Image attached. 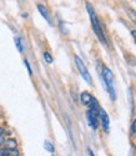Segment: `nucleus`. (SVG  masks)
Returning a JSON list of instances; mask_svg holds the SVG:
<instances>
[{"label": "nucleus", "mask_w": 136, "mask_h": 156, "mask_svg": "<svg viewBox=\"0 0 136 156\" xmlns=\"http://www.w3.org/2000/svg\"><path fill=\"white\" fill-rule=\"evenodd\" d=\"M91 99H92V96L88 91H84V93L80 94V101H81V104H83L84 106H89Z\"/></svg>", "instance_id": "0eeeda50"}, {"label": "nucleus", "mask_w": 136, "mask_h": 156, "mask_svg": "<svg viewBox=\"0 0 136 156\" xmlns=\"http://www.w3.org/2000/svg\"><path fill=\"white\" fill-rule=\"evenodd\" d=\"M127 12H129V15H130V18L134 20V21H136V10H132V9H129L127 10Z\"/></svg>", "instance_id": "f8f14e48"}, {"label": "nucleus", "mask_w": 136, "mask_h": 156, "mask_svg": "<svg viewBox=\"0 0 136 156\" xmlns=\"http://www.w3.org/2000/svg\"><path fill=\"white\" fill-rule=\"evenodd\" d=\"M86 118H88V124L90 125V127H91L92 130H96L98 126H99V116L95 115V114H92V112H90V111L88 110Z\"/></svg>", "instance_id": "39448f33"}, {"label": "nucleus", "mask_w": 136, "mask_h": 156, "mask_svg": "<svg viewBox=\"0 0 136 156\" xmlns=\"http://www.w3.org/2000/svg\"><path fill=\"white\" fill-rule=\"evenodd\" d=\"M131 133H132L134 135H136V119L134 120V122H132V125H131Z\"/></svg>", "instance_id": "4468645a"}, {"label": "nucleus", "mask_w": 136, "mask_h": 156, "mask_svg": "<svg viewBox=\"0 0 136 156\" xmlns=\"http://www.w3.org/2000/svg\"><path fill=\"white\" fill-rule=\"evenodd\" d=\"M44 146H45V149H46L49 152H54V151H55V150H54V146H52V144H51V142H49V141H45Z\"/></svg>", "instance_id": "9d476101"}, {"label": "nucleus", "mask_w": 136, "mask_h": 156, "mask_svg": "<svg viewBox=\"0 0 136 156\" xmlns=\"http://www.w3.org/2000/svg\"><path fill=\"white\" fill-rule=\"evenodd\" d=\"M0 156H8V149H0Z\"/></svg>", "instance_id": "dca6fc26"}, {"label": "nucleus", "mask_w": 136, "mask_h": 156, "mask_svg": "<svg viewBox=\"0 0 136 156\" xmlns=\"http://www.w3.org/2000/svg\"><path fill=\"white\" fill-rule=\"evenodd\" d=\"M89 154H90V156H95V155H94V154H92V151H91V150H90V151H89Z\"/></svg>", "instance_id": "6ab92c4d"}, {"label": "nucleus", "mask_w": 136, "mask_h": 156, "mask_svg": "<svg viewBox=\"0 0 136 156\" xmlns=\"http://www.w3.org/2000/svg\"><path fill=\"white\" fill-rule=\"evenodd\" d=\"M5 149H16V140L9 139L5 141Z\"/></svg>", "instance_id": "6e6552de"}, {"label": "nucleus", "mask_w": 136, "mask_h": 156, "mask_svg": "<svg viewBox=\"0 0 136 156\" xmlns=\"http://www.w3.org/2000/svg\"><path fill=\"white\" fill-rule=\"evenodd\" d=\"M131 35H132V37H134V40H135V44H136V30L135 29H131Z\"/></svg>", "instance_id": "f3484780"}, {"label": "nucleus", "mask_w": 136, "mask_h": 156, "mask_svg": "<svg viewBox=\"0 0 136 156\" xmlns=\"http://www.w3.org/2000/svg\"><path fill=\"white\" fill-rule=\"evenodd\" d=\"M86 9H88V12H89V16H90V21H91V27H92L94 33L96 34V36L99 37V40H100L104 45H106V44H107L106 36H105V34H104V30H102V28H101V25H100V21H99V19H98L96 12H95L94 8H92L91 4H89V3L86 4Z\"/></svg>", "instance_id": "f257e3e1"}, {"label": "nucleus", "mask_w": 136, "mask_h": 156, "mask_svg": "<svg viewBox=\"0 0 136 156\" xmlns=\"http://www.w3.org/2000/svg\"><path fill=\"white\" fill-rule=\"evenodd\" d=\"M8 156H19V151L16 149H8Z\"/></svg>", "instance_id": "9b49d317"}, {"label": "nucleus", "mask_w": 136, "mask_h": 156, "mask_svg": "<svg viewBox=\"0 0 136 156\" xmlns=\"http://www.w3.org/2000/svg\"><path fill=\"white\" fill-rule=\"evenodd\" d=\"M44 59H45V61H46L48 64H51V62H52V56H51L49 53H44Z\"/></svg>", "instance_id": "ddd939ff"}, {"label": "nucleus", "mask_w": 136, "mask_h": 156, "mask_svg": "<svg viewBox=\"0 0 136 156\" xmlns=\"http://www.w3.org/2000/svg\"><path fill=\"white\" fill-rule=\"evenodd\" d=\"M38 10H39V12L41 14V16L48 21V24H50V25H52V21H51V18H50V15H49V11H48V9L44 6V5H41V4H39L38 5Z\"/></svg>", "instance_id": "423d86ee"}, {"label": "nucleus", "mask_w": 136, "mask_h": 156, "mask_svg": "<svg viewBox=\"0 0 136 156\" xmlns=\"http://www.w3.org/2000/svg\"><path fill=\"white\" fill-rule=\"evenodd\" d=\"M14 40H15V45H16V48L19 50V53H23V51H24V46H23V43H21V39L20 37H15Z\"/></svg>", "instance_id": "1a4fd4ad"}, {"label": "nucleus", "mask_w": 136, "mask_h": 156, "mask_svg": "<svg viewBox=\"0 0 136 156\" xmlns=\"http://www.w3.org/2000/svg\"><path fill=\"white\" fill-rule=\"evenodd\" d=\"M102 80L104 84L107 89L109 94H110V98L113 101L116 100V93H115V76L113 74V71L109 68H104L102 69Z\"/></svg>", "instance_id": "f03ea898"}, {"label": "nucleus", "mask_w": 136, "mask_h": 156, "mask_svg": "<svg viewBox=\"0 0 136 156\" xmlns=\"http://www.w3.org/2000/svg\"><path fill=\"white\" fill-rule=\"evenodd\" d=\"M3 133H4V130H3L2 127H0V135H3Z\"/></svg>", "instance_id": "a211bd4d"}, {"label": "nucleus", "mask_w": 136, "mask_h": 156, "mask_svg": "<svg viewBox=\"0 0 136 156\" xmlns=\"http://www.w3.org/2000/svg\"><path fill=\"white\" fill-rule=\"evenodd\" d=\"M99 121H101L104 131H106V133L110 131V119H109L107 112L101 108H100V111H99Z\"/></svg>", "instance_id": "20e7f679"}, {"label": "nucleus", "mask_w": 136, "mask_h": 156, "mask_svg": "<svg viewBox=\"0 0 136 156\" xmlns=\"http://www.w3.org/2000/svg\"><path fill=\"white\" fill-rule=\"evenodd\" d=\"M75 64H76V66H77V70H79L80 75L83 76V79L88 84H91V75H90L89 70L86 69V66H85V64L83 62V60H81L79 56H75Z\"/></svg>", "instance_id": "7ed1b4c3"}, {"label": "nucleus", "mask_w": 136, "mask_h": 156, "mask_svg": "<svg viewBox=\"0 0 136 156\" xmlns=\"http://www.w3.org/2000/svg\"><path fill=\"white\" fill-rule=\"evenodd\" d=\"M24 64H25V66H26V69H28V71H29V75H33V70H31V68H30V65H29V62L28 61H24Z\"/></svg>", "instance_id": "2eb2a0df"}]
</instances>
